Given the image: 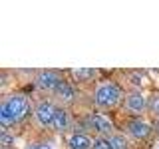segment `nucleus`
Returning a JSON list of instances; mask_svg holds the SVG:
<instances>
[{
  "label": "nucleus",
  "instance_id": "obj_1",
  "mask_svg": "<svg viewBox=\"0 0 159 149\" xmlns=\"http://www.w3.org/2000/svg\"><path fill=\"white\" fill-rule=\"evenodd\" d=\"M30 113V102L24 93H12V96L4 97L2 106H0V123L4 129L16 125L22 119H26Z\"/></svg>",
  "mask_w": 159,
  "mask_h": 149
},
{
  "label": "nucleus",
  "instance_id": "obj_2",
  "mask_svg": "<svg viewBox=\"0 0 159 149\" xmlns=\"http://www.w3.org/2000/svg\"><path fill=\"white\" fill-rule=\"evenodd\" d=\"M123 97H125L123 89L119 88V84L111 82V79H103V82H99L96 86V89H93V93H92V102L96 103L98 107H102V109L117 107L119 103L123 102Z\"/></svg>",
  "mask_w": 159,
  "mask_h": 149
},
{
  "label": "nucleus",
  "instance_id": "obj_3",
  "mask_svg": "<svg viewBox=\"0 0 159 149\" xmlns=\"http://www.w3.org/2000/svg\"><path fill=\"white\" fill-rule=\"evenodd\" d=\"M56 111H58V106L52 102V99H42V102L36 103L34 107V119L40 127L44 129H52L54 125V117H56Z\"/></svg>",
  "mask_w": 159,
  "mask_h": 149
},
{
  "label": "nucleus",
  "instance_id": "obj_4",
  "mask_svg": "<svg viewBox=\"0 0 159 149\" xmlns=\"http://www.w3.org/2000/svg\"><path fill=\"white\" fill-rule=\"evenodd\" d=\"M123 106H125V109L129 113L141 117V113L149 109V97L141 89H131V92H127L125 97H123Z\"/></svg>",
  "mask_w": 159,
  "mask_h": 149
},
{
  "label": "nucleus",
  "instance_id": "obj_5",
  "mask_svg": "<svg viewBox=\"0 0 159 149\" xmlns=\"http://www.w3.org/2000/svg\"><path fill=\"white\" fill-rule=\"evenodd\" d=\"M86 123H88V127H89V129H93V131L98 133V135L109 137L111 133H116V125H113V121L106 115V113H99V111L88 113Z\"/></svg>",
  "mask_w": 159,
  "mask_h": 149
},
{
  "label": "nucleus",
  "instance_id": "obj_6",
  "mask_svg": "<svg viewBox=\"0 0 159 149\" xmlns=\"http://www.w3.org/2000/svg\"><path fill=\"white\" fill-rule=\"evenodd\" d=\"M125 129H127L129 137L137 139V141H145V139H149V135H151L153 125L143 117H133L125 123Z\"/></svg>",
  "mask_w": 159,
  "mask_h": 149
},
{
  "label": "nucleus",
  "instance_id": "obj_7",
  "mask_svg": "<svg viewBox=\"0 0 159 149\" xmlns=\"http://www.w3.org/2000/svg\"><path fill=\"white\" fill-rule=\"evenodd\" d=\"M60 82H62V78L56 72H52V70L38 72V76H36V88L42 89V92H48V93H54V89L58 88Z\"/></svg>",
  "mask_w": 159,
  "mask_h": 149
},
{
  "label": "nucleus",
  "instance_id": "obj_8",
  "mask_svg": "<svg viewBox=\"0 0 159 149\" xmlns=\"http://www.w3.org/2000/svg\"><path fill=\"white\" fill-rule=\"evenodd\" d=\"M68 149H92L93 147V137H89L84 131H74L66 139Z\"/></svg>",
  "mask_w": 159,
  "mask_h": 149
},
{
  "label": "nucleus",
  "instance_id": "obj_9",
  "mask_svg": "<svg viewBox=\"0 0 159 149\" xmlns=\"http://www.w3.org/2000/svg\"><path fill=\"white\" fill-rule=\"evenodd\" d=\"M54 97L58 99V102H62L64 106L70 102H74V97H76V88L72 86L70 82H66V79H62V82L58 84V88L54 89V93H52Z\"/></svg>",
  "mask_w": 159,
  "mask_h": 149
},
{
  "label": "nucleus",
  "instance_id": "obj_10",
  "mask_svg": "<svg viewBox=\"0 0 159 149\" xmlns=\"http://www.w3.org/2000/svg\"><path fill=\"white\" fill-rule=\"evenodd\" d=\"M70 125H72V115L70 111L64 106H58V111H56V117H54V125H52V131H58V133H64L68 131Z\"/></svg>",
  "mask_w": 159,
  "mask_h": 149
},
{
  "label": "nucleus",
  "instance_id": "obj_11",
  "mask_svg": "<svg viewBox=\"0 0 159 149\" xmlns=\"http://www.w3.org/2000/svg\"><path fill=\"white\" fill-rule=\"evenodd\" d=\"M98 70H92V68H80V70H72V78L76 82H93L98 78Z\"/></svg>",
  "mask_w": 159,
  "mask_h": 149
},
{
  "label": "nucleus",
  "instance_id": "obj_12",
  "mask_svg": "<svg viewBox=\"0 0 159 149\" xmlns=\"http://www.w3.org/2000/svg\"><path fill=\"white\" fill-rule=\"evenodd\" d=\"M109 139V145L111 149H129V141H127V135H123V133H111V135L107 137Z\"/></svg>",
  "mask_w": 159,
  "mask_h": 149
},
{
  "label": "nucleus",
  "instance_id": "obj_13",
  "mask_svg": "<svg viewBox=\"0 0 159 149\" xmlns=\"http://www.w3.org/2000/svg\"><path fill=\"white\" fill-rule=\"evenodd\" d=\"M14 143H16V135H12V133H10L8 129H2V131H0V145L12 149Z\"/></svg>",
  "mask_w": 159,
  "mask_h": 149
},
{
  "label": "nucleus",
  "instance_id": "obj_14",
  "mask_svg": "<svg viewBox=\"0 0 159 149\" xmlns=\"http://www.w3.org/2000/svg\"><path fill=\"white\" fill-rule=\"evenodd\" d=\"M149 113L159 119V92H153L149 96Z\"/></svg>",
  "mask_w": 159,
  "mask_h": 149
},
{
  "label": "nucleus",
  "instance_id": "obj_15",
  "mask_svg": "<svg viewBox=\"0 0 159 149\" xmlns=\"http://www.w3.org/2000/svg\"><path fill=\"white\" fill-rule=\"evenodd\" d=\"M92 149H111V145H109V139L103 137V135L93 137V147Z\"/></svg>",
  "mask_w": 159,
  "mask_h": 149
},
{
  "label": "nucleus",
  "instance_id": "obj_16",
  "mask_svg": "<svg viewBox=\"0 0 159 149\" xmlns=\"http://www.w3.org/2000/svg\"><path fill=\"white\" fill-rule=\"evenodd\" d=\"M24 149H54V145L48 143V141H38V143H30V145H26Z\"/></svg>",
  "mask_w": 159,
  "mask_h": 149
},
{
  "label": "nucleus",
  "instance_id": "obj_17",
  "mask_svg": "<svg viewBox=\"0 0 159 149\" xmlns=\"http://www.w3.org/2000/svg\"><path fill=\"white\" fill-rule=\"evenodd\" d=\"M151 149H159V141H157V143H155V145H153Z\"/></svg>",
  "mask_w": 159,
  "mask_h": 149
},
{
  "label": "nucleus",
  "instance_id": "obj_18",
  "mask_svg": "<svg viewBox=\"0 0 159 149\" xmlns=\"http://www.w3.org/2000/svg\"><path fill=\"white\" fill-rule=\"evenodd\" d=\"M0 149H10V147H0Z\"/></svg>",
  "mask_w": 159,
  "mask_h": 149
}]
</instances>
